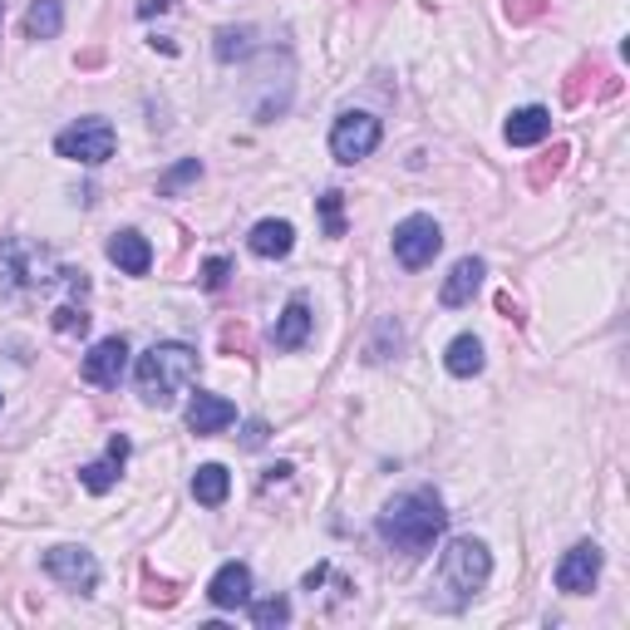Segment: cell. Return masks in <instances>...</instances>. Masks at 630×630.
Here are the masks:
<instances>
[{
	"mask_svg": "<svg viewBox=\"0 0 630 630\" xmlns=\"http://www.w3.org/2000/svg\"><path fill=\"white\" fill-rule=\"evenodd\" d=\"M448 528V512H444V498H438L434 488H409L399 492V498L384 502L380 522H374V532H380V542L399 556H424L434 552V542L444 537Z\"/></svg>",
	"mask_w": 630,
	"mask_h": 630,
	"instance_id": "cell-1",
	"label": "cell"
},
{
	"mask_svg": "<svg viewBox=\"0 0 630 630\" xmlns=\"http://www.w3.org/2000/svg\"><path fill=\"white\" fill-rule=\"evenodd\" d=\"M0 281H6L10 296H20V291H55V286H65L69 296H84V291H89V276H84V271L59 267L55 251L35 247V241H25V237L0 241Z\"/></svg>",
	"mask_w": 630,
	"mask_h": 630,
	"instance_id": "cell-2",
	"label": "cell"
},
{
	"mask_svg": "<svg viewBox=\"0 0 630 630\" xmlns=\"http://www.w3.org/2000/svg\"><path fill=\"white\" fill-rule=\"evenodd\" d=\"M193 374H197V350L183 340H158L153 350L139 355V365H133V384H139V399L149 409H167L193 384Z\"/></svg>",
	"mask_w": 630,
	"mask_h": 630,
	"instance_id": "cell-3",
	"label": "cell"
},
{
	"mask_svg": "<svg viewBox=\"0 0 630 630\" xmlns=\"http://www.w3.org/2000/svg\"><path fill=\"white\" fill-rule=\"evenodd\" d=\"M488 576H492V556L478 537H454L444 556H438V582L448 591V606H468L488 586Z\"/></svg>",
	"mask_w": 630,
	"mask_h": 630,
	"instance_id": "cell-4",
	"label": "cell"
},
{
	"mask_svg": "<svg viewBox=\"0 0 630 630\" xmlns=\"http://www.w3.org/2000/svg\"><path fill=\"white\" fill-rule=\"evenodd\" d=\"M113 149H119V133H113L109 119H79L55 139L59 158H69V163H89V167L109 163Z\"/></svg>",
	"mask_w": 630,
	"mask_h": 630,
	"instance_id": "cell-5",
	"label": "cell"
},
{
	"mask_svg": "<svg viewBox=\"0 0 630 630\" xmlns=\"http://www.w3.org/2000/svg\"><path fill=\"white\" fill-rule=\"evenodd\" d=\"M438 251H444V232H438L434 217L414 213V217H404V222L394 227V257H399V267L424 271Z\"/></svg>",
	"mask_w": 630,
	"mask_h": 630,
	"instance_id": "cell-6",
	"label": "cell"
},
{
	"mask_svg": "<svg viewBox=\"0 0 630 630\" xmlns=\"http://www.w3.org/2000/svg\"><path fill=\"white\" fill-rule=\"evenodd\" d=\"M374 149H380V119H374V113L350 109L335 119V129H330L335 163H360V158H370Z\"/></svg>",
	"mask_w": 630,
	"mask_h": 630,
	"instance_id": "cell-7",
	"label": "cell"
},
{
	"mask_svg": "<svg viewBox=\"0 0 630 630\" xmlns=\"http://www.w3.org/2000/svg\"><path fill=\"white\" fill-rule=\"evenodd\" d=\"M45 572L55 576L59 586L79 591V596H89L94 586H99V562H94V552H84V547H50L45 552Z\"/></svg>",
	"mask_w": 630,
	"mask_h": 630,
	"instance_id": "cell-8",
	"label": "cell"
},
{
	"mask_svg": "<svg viewBox=\"0 0 630 630\" xmlns=\"http://www.w3.org/2000/svg\"><path fill=\"white\" fill-rule=\"evenodd\" d=\"M596 582H601V547H596V542H576V547L556 562V591L586 596Z\"/></svg>",
	"mask_w": 630,
	"mask_h": 630,
	"instance_id": "cell-9",
	"label": "cell"
},
{
	"mask_svg": "<svg viewBox=\"0 0 630 630\" xmlns=\"http://www.w3.org/2000/svg\"><path fill=\"white\" fill-rule=\"evenodd\" d=\"M123 365H129V340H123V335H109V340H99L89 355H84L79 374L89 384H99V390H119Z\"/></svg>",
	"mask_w": 630,
	"mask_h": 630,
	"instance_id": "cell-10",
	"label": "cell"
},
{
	"mask_svg": "<svg viewBox=\"0 0 630 630\" xmlns=\"http://www.w3.org/2000/svg\"><path fill=\"white\" fill-rule=\"evenodd\" d=\"M129 454H133V444H129V438H123V434H113V438H109V454H104V458H94V464H84V468H79V482L94 492V498H104V492H109L113 482H119L123 464H129Z\"/></svg>",
	"mask_w": 630,
	"mask_h": 630,
	"instance_id": "cell-11",
	"label": "cell"
},
{
	"mask_svg": "<svg viewBox=\"0 0 630 630\" xmlns=\"http://www.w3.org/2000/svg\"><path fill=\"white\" fill-rule=\"evenodd\" d=\"M237 424V404L222 394H193V404H187V428H193L197 438H213L222 434V428Z\"/></svg>",
	"mask_w": 630,
	"mask_h": 630,
	"instance_id": "cell-12",
	"label": "cell"
},
{
	"mask_svg": "<svg viewBox=\"0 0 630 630\" xmlns=\"http://www.w3.org/2000/svg\"><path fill=\"white\" fill-rule=\"evenodd\" d=\"M311 325H315V315L306 306V296H291L286 311L271 325V345H276V350H301V345L311 340Z\"/></svg>",
	"mask_w": 630,
	"mask_h": 630,
	"instance_id": "cell-13",
	"label": "cell"
},
{
	"mask_svg": "<svg viewBox=\"0 0 630 630\" xmlns=\"http://www.w3.org/2000/svg\"><path fill=\"white\" fill-rule=\"evenodd\" d=\"M207 601L217 606V611H237V606L251 601V572L241 562H227L222 572L207 582Z\"/></svg>",
	"mask_w": 630,
	"mask_h": 630,
	"instance_id": "cell-14",
	"label": "cell"
},
{
	"mask_svg": "<svg viewBox=\"0 0 630 630\" xmlns=\"http://www.w3.org/2000/svg\"><path fill=\"white\" fill-rule=\"evenodd\" d=\"M482 276H488V267H482L478 257H464L454 271H448V281L438 286V301H444L448 311H458V306H468L472 296H478V286H482Z\"/></svg>",
	"mask_w": 630,
	"mask_h": 630,
	"instance_id": "cell-15",
	"label": "cell"
},
{
	"mask_svg": "<svg viewBox=\"0 0 630 630\" xmlns=\"http://www.w3.org/2000/svg\"><path fill=\"white\" fill-rule=\"evenodd\" d=\"M109 261L123 271V276H149V267H153L149 237H139V232H113V237H109Z\"/></svg>",
	"mask_w": 630,
	"mask_h": 630,
	"instance_id": "cell-16",
	"label": "cell"
},
{
	"mask_svg": "<svg viewBox=\"0 0 630 630\" xmlns=\"http://www.w3.org/2000/svg\"><path fill=\"white\" fill-rule=\"evenodd\" d=\"M247 247L257 251L261 261H281V257H291V247H296V227L281 222V217H267V222L251 227Z\"/></svg>",
	"mask_w": 630,
	"mask_h": 630,
	"instance_id": "cell-17",
	"label": "cell"
},
{
	"mask_svg": "<svg viewBox=\"0 0 630 630\" xmlns=\"http://www.w3.org/2000/svg\"><path fill=\"white\" fill-rule=\"evenodd\" d=\"M502 133H508L512 149H532V143H542V139L552 133V113L542 109V104H528V109L512 113L508 129H502Z\"/></svg>",
	"mask_w": 630,
	"mask_h": 630,
	"instance_id": "cell-18",
	"label": "cell"
},
{
	"mask_svg": "<svg viewBox=\"0 0 630 630\" xmlns=\"http://www.w3.org/2000/svg\"><path fill=\"white\" fill-rule=\"evenodd\" d=\"M444 365H448L454 380H472V374L482 370V340L478 335H454L448 350H444Z\"/></svg>",
	"mask_w": 630,
	"mask_h": 630,
	"instance_id": "cell-19",
	"label": "cell"
},
{
	"mask_svg": "<svg viewBox=\"0 0 630 630\" xmlns=\"http://www.w3.org/2000/svg\"><path fill=\"white\" fill-rule=\"evenodd\" d=\"M227 492H232V472L222 464H203L193 472V498L203 502V508H222Z\"/></svg>",
	"mask_w": 630,
	"mask_h": 630,
	"instance_id": "cell-20",
	"label": "cell"
},
{
	"mask_svg": "<svg viewBox=\"0 0 630 630\" xmlns=\"http://www.w3.org/2000/svg\"><path fill=\"white\" fill-rule=\"evenodd\" d=\"M65 30V0H35L25 10V35L30 40H55Z\"/></svg>",
	"mask_w": 630,
	"mask_h": 630,
	"instance_id": "cell-21",
	"label": "cell"
},
{
	"mask_svg": "<svg viewBox=\"0 0 630 630\" xmlns=\"http://www.w3.org/2000/svg\"><path fill=\"white\" fill-rule=\"evenodd\" d=\"M286 621H291V601H286V596H267V601L251 606V626H257V630H276Z\"/></svg>",
	"mask_w": 630,
	"mask_h": 630,
	"instance_id": "cell-22",
	"label": "cell"
},
{
	"mask_svg": "<svg viewBox=\"0 0 630 630\" xmlns=\"http://www.w3.org/2000/svg\"><path fill=\"white\" fill-rule=\"evenodd\" d=\"M315 207H321V222H325V237H345V193H321L315 197Z\"/></svg>",
	"mask_w": 630,
	"mask_h": 630,
	"instance_id": "cell-23",
	"label": "cell"
},
{
	"mask_svg": "<svg viewBox=\"0 0 630 630\" xmlns=\"http://www.w3.org/2000/svg\"><path fill=\"white\" fill-rule=\"evenodd\" d=\"M247 50H251V30L247 25H241V30H222V35H217V59H222V65L247 59Z\"/></svg>",
	"mask_w": 630,
	"mask_h": 630,
	"instance_id": "cell-24",
	"label": "cell"
},
{
	"mask_svg": "<svg viewBox=\"0 0 630 630\" xmlns=\"http://www.w3.org/2000/svg\"><path fill=\"white\" fill-rule=\"evenodd\" d=\"M193 177H203V163H197V158H183L177 167H167V173L158 177V193L167 197V193H177V187H187Z\"/></svg>",
	"mask_w": 630,
	"mask_h": 630,
	"instance_id": "cell-25",
	"label": "cell"
},
{
	"mask_svg": "<svg viewBox=\"0 0 630 630\" xmlns=\"http://www.w3.org/2000/svg\"><path fill=\"white\" fill-rule=\"evenodd\" d=\"M55 330L59 335H84L89 330V311L75 306V301H69V306H55Z\"/></svg>",
	"mask_w": 630,
	"mask_h": 630,
	"instance_id": "cell-26",
	"label": "cell"
},
{
	"mask_svg": "<svg viewBox=\"0 0 630 630\" xmlns=\"http://www.w3.org/2000/svg\"><path fill=\"white\" fill-rule=\"evenodd\" d=\"M566 153H572V149H566V143H556V149L542 158L537 167H532V187H547V177H556V173L566 167Z\"/></svg>",
	"mask_w": 630,
	"mask_h": 630,
	"instance_id": "cell-27",
	"label": "cell"
},
{
	"mask_svg": "<svg viewBox=\"0 0 630 630\" xmlns=\"http://www.w3.org/2000/svg\"><path fill=\"white\" fill-rule=\"evenodd\" d=\"M227 276H232V261H227V257H207V267H203V286H207V291H222V286H227Z\"/></svg>",
	"mask_w": 630,
	"mask_h": 630,
	"instance_id": "cell-28",
	"label": "cell"
},
{
	"mask_svg": "<svg viewBox=\"0 0 630 630\" xmlns=\"http://www.w3.org/2000/svg\"><path fill=\"white\" fill-rule=\"evenodd\" d=\"M502 10H508V20H512V25H528V20H537L547 6H542V0H508V6H502Z\"/></svg>",
	"mask_w": 630,
	"mask_h": 630,
	"instance_id": "cell-29",
	"label": "cell"
},
{
	"mask_svg": "<svg viewBox=\"0 0 630 630\" xmlns=\"http://www.w3.org/2000/svg\"><path fill=\"white\" fill-rule=\"evenodd\" d=\"M143 601H153V606H173V601H177V591H173L167 582H153V576H149V591H143Z\"/></svg>",
	"mask_w": 630,
	"mask_h": 630,
	"instance_id": "cell-30",
	"label": "cell"
},
{
	"mask_svg": "<svg viewBox=\"0 0 630 630\" xmlns=\"http://www.w3.org/2000/svg\"><path fill=\"white\" fill-rule=\"evenodd\" d=\"M261 444H267V424H261V419H251L247 434H241V448H261Z\"/></svg>",
	"mask_w": 630,
	"mask_h": 630,
	"instance_id": "cell-31",
	"label": "cell"
},
{
	"mask_svg": "<svg viewBox=\"0 0 630 630\" xmlns=\"http://www.w3.org/2000/svg\"><path fill=\"white\" fill-rule=\"evenodd\" d=\"M173 6H177V0H143L139 15H158V10H173Z\"/></svg>",
	"mask_w": 630,
	"mask_h": 630,
	"instance_id": "cell-32",
	"label": "cell"
},
{
	"mask_svg": "<svg viewBox=\"0 0 630 630\" xmlns=\"http://www.w3.org/2000/svg\"><path fill=\"white\" fill-rule=\"evenodd\" d=\"M498 311H502V315H512V321H518V301H512L508 291H502V296H498Z\"/></svg>",
	"mask_w": 630,
	"mask_h": 630,
	"instance_id": "cell-33",
	"label": "cell"
},
{
	"mask_svg": "<svg viewBox=\"0 0 630 630\" xmlns=\"http://www.w3.org/2000/svg\"><path fill=\"white\" fill-rule=\"evenodd\" d=\"M0 20H6V0H0Z\"/></svg>",
	"mask_w": 630,
	"mask_h": 630,
	"instance_id": "cell-34",
	"label": "cell"
}]
</instances>
